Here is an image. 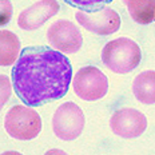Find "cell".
I'll return each instance as SVG.
<instances>
[{"label":"cell","mask_w":155,"mask_h":155,"mask_svg":"<svg viewBox=\"0 0 155 155\" xmlns=\"http://www.w3.org/2000/svg\"><path fill=\"white\" fill-rule=\"evenodd\" d=\"M0 155H23V154L18 153V151H5V153L0 154Z\"/></svg>","instance_id":"cell-17"},{"label":"cell","mask_w":155,"mask_h":155,"mask_svg":"<svg viewBox=\"0 0 155 155\" xmlns=\"http://www.w3.org/2000/svg\"><path fill=\"white\" fill-rule=\"evenodd\" d=\"M47 40L54 50L62 54H75L83 46L79 28L66 19H59L48 27Z\"/></svg>","instance_id":"cell-7"},{"label":"cell","mask_w":155,"mask_h":155,"mask_svg":"<svg viewBox=\"0 0 155 155\" xmlns=\"http://www.w3.org/2000/svg\"><path fill=\"white\" fill-rule=\"evenodd\" d=\"M124 4L135 23L146 25L155 21V0H127Z\"/></svg>","instance_id":"cell-12"},{"label":"cell","mask_w":155,"mask_h":155,"mask_svg":"<svg viewBox=\"0 0 155 155\" xmlns=\"http://www.w3.org/2000/svg\"><path fill=\"white\" fill-rule=\"evenodd\" d=\"M71 7H78L79 9H96L111 3L112 0H64Z\"/></svg>","instance_id":"cell-13"},{"label":"cell","mask_w":155,"mask_h":155,"mask_svg":"<svg viewBox=\"0 0 155 155\" xmlns=\"http://www.w3.org/2000/svg\"><path fill=\"white\" fill-rule=\"evenodd\" d=\"M86 118L82 108L74 102L60 104L52 116V131L59 139L71 142L80 137Z\"/></svg>","instance_id":"cell-4"},{"label":"cell","mask_w":155,"mask_h":155,"mask_svg":"<svg viewBox=\"0 0 155 155\" xmlns=\"http://www.w3.org/2000/svg\"><path fill=\"white\" fill-rule=\"evenodd\" d=\"M110 127L115 135L124 139L138 138L146 131L147 118L135 108H119L110 119Z\"/></svg>","instance_id":"cell-8"},{"label":"cell","mask_w":155,"mask_h":155,"mask_svg":"<svg viewBox=\"0 0 155 155\" xmlns=\"http://www.w3.org/2000/svg\"><path fill=\"white\" fill-rule=\"evenodd\" d=\"M4 128L14 139L32 140L41 131L40 115L28 106L16 104L9 108L5 115Z\"/></svg>","instance_id":"cell-3"},{"label":"cell","mask_w":155,"mask_h":155,"mask_svg":"<svg viewBox=\"0 0 155 155\" xmlns=\"http://www.w3.org/2000/svg\"><path fill=\"white\" fill-rule=\"evenodd\" d=\"M75 19L87 31L101 36L115 34L122 24L119 14L107 5L96 9H78Z\"/></svg>","instance_id":"cell-6"},{"label":"cell","mask_w":155,"mask_h":155,"mask_svg":"<svg viewBox=\"0 0 155 155\" xmlns=\"http://www.w3.org/2000/svg\"><path fill=\"white\" fill-rule=\"evenodd\" d=\"M140 47L130 38H118L108 41L102 50V62L115 74H128L139 66Z\"/></svg>","instance_id":"cell-2"},{"label":"cell","mask_w":155,"mask_h":155,"mask_svg":"<svg viewBox=\"0 0 155 155\" xmlns=\"http://www.w3.org/2000/svg\"><path fill=\"white\" fill-rule=\"evenodd\" d=\"M12 94V84L7 75L0 74V110L5 106Z\"/></svg>","instance_id":"cell-14"},{"label":"cell","mask_w":155,"mask_h":155,"mask_svg":"<svg viewBox=\"0 0 155 155\" xmlns=\"http://www.w3.org/2000/svg\"><path fill=\"white\" fill-rule=\"evenodd\" d=\"M44 155H68L66 153V151L60 150V148H51V150H48Z\"/></svg>","instance_id":"cell-16"},{"label":"cell","mask_w":155,"mask_h":155,"mask_svg":"<svg viewBox=\"0 0 155 155\" xmlns=\"http://www.w3.org/2000/svg\"><path fill=\"white\" fill-rule=\"evenodd\" d=\"M60 5L56 0H39L20 12L18 25L24 31H35L40 28L48 19L59 12Z\"/></svg>","instance_id":"cell-9"},{"label":"cell","mask_w":155,"mask_h":155,"mask_svg":"<svg viewBox=\"0 0 155 155\" xmlns=\"http://www.w3.org/2000/svg\"><path fill=\"white\" fill-rule=\"evenodd\" d=\"M20 40L12 31L0 30V66L8 67L16 63L20 55Z\"/></svg>","instance_id":"cell-11"},{"label":"cell","mask_w":155,"mask_h":155,"mask_svg":"<svg viewBox=\"0 0 155 155\" xmlns=\"http://www.w3.org/2000/svg\"><path fill=\"white\" fill-rule=\"evenodd\" d=\"M72 90L78 98L87 102H96L108 91V79L98 67H82L72 76Z\"/></svg>","instance_id":"cell-5"},{"label":"cell","mask_w":155,"mask_h":155,"mask_svg":"<svg viewBox=\"0 0 155 155\" xmlns=\"http://www.w3.org/2000/svg\"><path fill=\"white\" fill-rule=\"evenodd\" d=\"M132 94L140 103H155V71L147 70L135 76L132 82Z\"/></svg>","instance_id":"cell-10"},{"label":"cell","mask_w":155,"mask_h":155,"mask_svg":"<svg viewBox=\"0 0 155 155\" xmlns=\"http://www.w3.org/2000/svg\"><path fill=\"white\" fill-rule=\"evenodd\" d=\"M72 82V67L64 54L48 47H27L12 68L16 95L28 107L63 98Z\"/></svg>","instance_id":"cell-1"},{"label":"cell","mask_w":155,"mask_h":155,"mask_svg":"<svg viewBox=\"0 0 155 155\" xmlns=\"http://www.w3.org/2000/svg\"><path fill=\"white\" fill-rule=\"evenodd\" d=\"M122 2H123V3H126V2H127V0H122Z\"/></svg>","instance_id":"cell-18"},{"label":"cell","mask_w":155,"mask_h":155,"mask_svg":"<svg viewBox=\"0 0 155 155\" xmlns=\"http://www.w3.org/2000/svg\"><path fill=\"white\" fill-rule=\"evenodd\" d=\"M14 14L11 0H0V27L8 24Z\"/></svg>","instance_id":"cell-15"}]
</instances>
